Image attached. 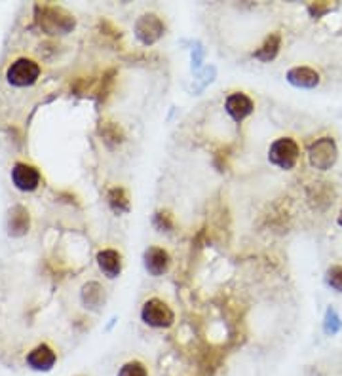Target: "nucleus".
Listing matches in <instances>:
<instances>
[{
    "mask_svg": "<svg viewBox=\"0 0 342 376\" xmlns=\"http://www.w3.org/2000/svg\"><path fill=\"white\" fill-rule=\"evenodd\" d=\"M280 44H281L280 35L274 32V35H270V37L266 38L265 42H263V46H260L253 55H255L257 59L268 63V61H272L274 57L278 55V52H280Z\"/></svg>",
    "mask_w": 342,
    "mask_h": 376,
    "instance_id": "15",
    "label": "nucleus"
},
{
    "mask_svg": "<svg viewBox=\"0 0 342 376\" xmlns=\"http://www.w3.org/2000/svg\"><path fill=\"white\" fill-rule=\"evenodd\" d=\"M30 217L29 211L25 209L23 205H15L8 213V234L14 238H21L29 232Z\"/></svg>",
    "mask_w": 342,
    "mask_h": 376,
    "instance_id": "12",
    "label": "nucleus"
},
{
    "mask_svg": "<svg viewBox=\"0 0 342 376\" xmlns=\"http://www.w3.org/2000/svg\"><path fill=\"white\" fill-rule=\"evenodd\" d=\"M169 263H171V258H169V253H167L166 249L149 247L143 253L144 270L149 272L152 278L164 276L169 270Z\"/></svg>",
    "mask_w": 342,
    "mask_h": 376,
    "instance_id": "8",
    "label": "nucleus"
},
{
    "mask_svg": "<svg viewBox=\"0 0 342 376\" xmlns=\"http://www.w3.org/2000/svg\"><path fill=\"white\" fill-rule=\"evenodd\" d=\"M164 23L160 19L158 15L154 14H144L141 15L135 23V37L139 38V42H143L144 46L154 44L156 40L162 38L164 35Z\"/></svg>",
    "mask_w": 342,
    "mask_h": 376,
    "instance_id": "6",
    "label": "nucleus"
},
{
    "mask_svg": "<svg viewBox=\"0 0 342 376\" xmlns=\"http://www.w3.org/2000/svg\"><path fill=\"white\" fill-rule=\"evenodd\" d=\"M325 283L336 293H342V266L341 264H333L329 266L325 272Z\"/></svg>",
    "mask_w": 342,
    "mask_h": 376,
    "instance_id": "17",
    "label": "nucleus"
},
{
    "mask_svg": "<svg viewBox=\"0 0 342 376\" xmlns=\"http://www.w3.org/2000/svg\"><path fill=\"white\" fill-rule=\"evenodd\" d=\"M37 23L48 35H67L75 29V17L59 6H38Z\"/></svg>",
    "mask_w": 342,
    "mask_h": 376,
    "instance_id": "1",
    "label": "nucleus"
},
{
    "mask_svg": "<svg viewBox=\"0 0 342 376\" xmlns=\"http://www.w3.org/2000/svg\"><path fill=\"white\" fill-rule=\"evenodd\" d=\"M253 101H251L245 93H232V95H228L227 101H225V111L227 114L232 118L234 122H243L251 113H253Z\"/></svg>",
    "mask_w": 342,
    "mask_h": 376,
    "instance_id": "9",
    "label": "nucleus"
},
{
    "mask_svg": "<svg viewBox=\"0 0 342 376\" xmlns=\"http://www.w3.org/2000/svg\"><path fill=\"white\" fill-rule=\"evenodd\" d=\"M339 160V147L333 137H319L316 143L308 147V162L314 169L327 171L336 164Z\"/></svg>",
    "mask_w": 342,
    "mask_h": 376,
    "instance_id": "3",
    "label": "nucleus"
},
{
    "mask_svg": "<svg viewBox=\"0 0 342 376\" xmlns=\"http://www.w3.org/2000/svg\"><path fill=\"white\" fill-rule=\"evenodd\" d=\"M105 289L95 283V281H90V283H86L82 287V302L86 308L90 310H97L99 306H103V302H105V293H103Z\"/></svg>",
    "mask_w": 342,
    "mask_h": 376,
    "instance_id": "14",
    "label": "nucleus"
},
{
    "mask_svg": "<svg viewBox=\"0 0 342 376\" xmlns=\"http://www.w3.org/2000/svg\"><path fill=\"white\" fill-rule=\"evenodd\" d=\"M336 223H339V226H342V209H341V213H339V218H336Z\"/></svg>",
    "mask_w": 342,
    "mask_h": 376,
    "instance_id": "20",
    "label": "nucleus"
},
{
    "mask_svg": "<svg viewBox=\"0 0 342 376\" xmlns=\"http://www.w3.org/2000/svg\"><path fill=\"white\" fill-rule=\"evenodd\" d=\"M298 158H301V147L291 137H280V139H276L270 144V149H268V160H270V164L280 167L283 171L295 169Z\"/></svg>",
    "mask_w": 342,
    "mask_h": 376,
    "instance_id": "2",
    "label": "nucleus"
},
{
    "mask_svg": "<svg viewBox=\"0 0 342 376\" xmlns=\"http://www.w3.org/2000/svg\"><path fill=\"white\" fill-rule=\"evenodd\" d=\"M287 82L301 90H314L319 86V73L310 67H293L287 70Z\"/></svg>",
    "mask_w": 342,
    "mask_h": 376,
    "instance_id": "11",
    "label": "nucleus"
},
{
    "mask_svg": "<svg viewBox=\"0 0 342 376\" xmlns=\"http://www.w3.org/2000/svg\"><path fill=\"white\" fill-rule=\"evenodd\" d=\"M116 376H149V370L141 361L124 363Z\"/></svg>",
    "mask_w": 342,
    "mask_h": 376,
    "instance_id": "18",
    "label": "nucleus"
},
{
    "mask_svg": "<svg viewBox=\"0 0 342 376\" xmlns=\"http://www.w3.org/2000/svg\"><path fill=\"white\" fill-rule=\"evenodd\" d=\"M108 205H111L113 211H116L118 215H120V213H128L129 200L128 194H126V190H124V188H113V190L108 192Z\"/></svg>",
    "mask_w": 342,
    "mask_h": 376,
    "instance_id": "16",
    "label": "nucleus"
},
{
    "mask_svg": "<svg viewBox=\"0 0 342 376\" xmlns=\"http://www.w3.org/2000/svg\"><path fill=\"white\" fill-rule=\"evenodd\" d=\"M341 319L336 316V312L333 308L327 310L325 314V323H323V329H325L327 335H336V332L341 331Z\"/></svg>",
    "mask_w": 342,
    "mask_h": 376,
    "instance_id": "19",
    "label": "nucleus"
},
{
    "mask_svg": "<svg viewBox=\"0 0 342 376\" xmlns=\"http://www.w3.org/2000/svg\"><path fill=\"white\" fill-rule=\"evenodd\" d=\"M40 76V67L38 63L27 57H19L15 59L6 70V80L15 88H27L37 82Z\"/></svg>",
    "mask_w": 342,
    "mask_h": 376,
    "instance_id": "5",
    "label": "nucleus"
},
{
    "mask_svg": "<svg viewBox=\"0 0 342 376\" xmlns=\"http://www.w3.org/2000/svg\"><path fill=\"white\" fill-rule=\"evenodd\" d=\"M141 319L152 329H169L175 323V314L164 301L149 299L141 308Z\"/></svg>",
    "mask_w": 342,
    "mask_h": 376,
    "instance_id": "4",
    "label": "nucleus"
},
{
    "mask_svg": "<svg viewBox=\"0 0 342 376\" xmlns=\"http://www.w3.org/2000/svg\"><path fill=\"white\" fill-rule=\"evenodd\" d=\"M12 181H14L17 190H21V192H32L40 185V173H38L37 167L29 166V164H23V162H17L14 169H12Z\"/></svg>",
    "mask_w": 342,
    "mask_h": 376,
    "instance_id": "7",
    "label": "nucleus"
},
{
    "mask_svg": "<svg viewBox=\"0 0 342 376\" xmlns=\"http://www.w3.org/2000/svg\"><path fill=\"white\" fill-rule=\"evenodd\" d=\"M55 359H57V355L48 344H40V346L32 348L27 354V365L32 370H42V373L52 369L55 365Z\"/></svg>",
    "mask_w": 342,
    "mask_h": 376,
    "instance_id": "10",
    "label": "nucleus"
},
{
    "mask_svg": "<svg viewBox=\"0 0 342 376\" xmlns=\"http://www.w3.org/2000/svg\"><path fill=\"white\" fill-rule=\"evenodd\" d=\"M97 266L99 270L105 274L108 279H114L120 276L122 272V256L114 249H103L97 253Z\"/></svg>",
    "mask_w": 342,
    "mask_h": 376,
    "instance_id": "13",
    "label": "nucleus"
}]
</instances>
